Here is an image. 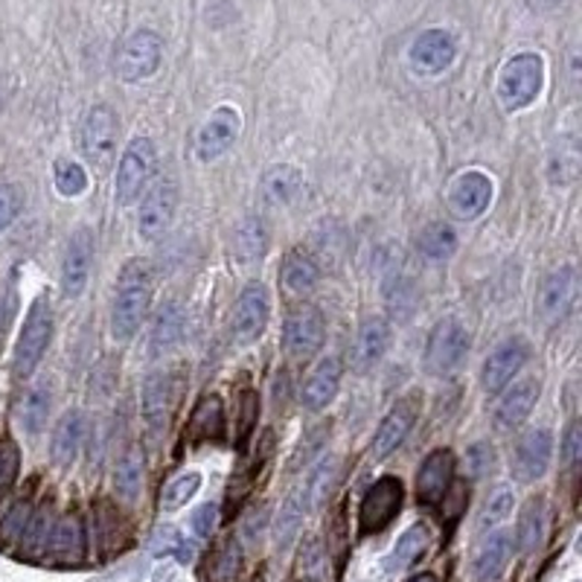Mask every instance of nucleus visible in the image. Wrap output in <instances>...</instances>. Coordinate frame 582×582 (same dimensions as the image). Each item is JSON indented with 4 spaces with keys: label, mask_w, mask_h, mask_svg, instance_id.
I'll return each instance as SVG.
<instances>
[{
    "label": "nucleus",
    "mask_w": 582,
    "mask_h": 582,
    "mask_svg": "<svg viewBox=\"0 0 582 582\" xmlns=\"http://www.w3.org/2000/svg\"><path fill=\"white\" fill-rule=\"evenodd\" d=\"M341 376H344L341 359H338V355H327V359L310 373V379L303 381V408H306V411H324V408L336 399L338 388H341Z\"/></svg>",
    "instance_id": "22"
},
{
    "label": "nucleus",
    "mask_w": 582,
    "mask_h": 582,
    "mask_svg": "<svg viewBox=\"0 0 582 582\" xmlns=\"http://www.w3.org/2000/svg\"><path fill=\"white\" fill-rule=\"evenodd\" d=\"M577 289H580V277H577L573 265H562V268L547 274L542 280V289H538V318L545 324H559V320L568 318V312L577 301Z\"/></svg>",
    "instance_id": "13"
},
{
    "label": "nucleus",
    "mask_w": 582,
    "mask_h": 582,
    "mask_svg": "<svg viewBox=\"0 0 582 582\" xmlns=\"http://www.w3.org/2000/svg\"><path fill=\"white\" fill-rule=\"evenodd\" d=\"M190 432H193L195 440H210V437H219L225 432V414H221L219 397L204 399L202 405L195 408Z\"/></svg>",
    "instance_id": "39"
},
{
    "label": "nucleus",
    "mask_w": 582,
    "mask_h": 582,
    "mask_svg": "<svg viewBox=\"0 0 582 582\" xmlns=\"http://www.w3.org/2000/svg\"><path fill=\"white\" fill-rule=\"evenodd\" d=\"M451 477H454V454H451V449H434L423 460L420 472H416V501L425 504V507L446 501Z\"/></svg>",
    "instance_id": "19"
},
{
    "label": "nucleus",
    "mask_w": 582,
    "mask_h": 582,
    "mask_svg": "<svg viewBox=\"0 0 582 582\" xmlns=\"http://www.w3.org/2000/svg\"><path fill=\"white\" fill-rule=\"evenodd\" d=\"M538 402V381L536 379H521L516 381L507 393L501 397L498 408H495V425L501 432H512L519 428Z\"/></svg>",
    "instance_id": "26"
},
{
    "label": "nucleus",
    "mask_w": 582,
    "mask_h": 582,
    "mask_svg": "<svg viewBox=\"0 0 582 582\" xmlns=\"http://www.w3.org/2000/svg\"><path fill=\"white\" fill-rule=\"evenodd\" d=\"M303 510H306V504H303L301 493H291L289 498L282 501L280 512H277V521H274V542H277L280 550L291 547V542L301 533Z\"/></svg>",
    "instance_id": "37"
},
{
    "label": "nucleus",
    "mask_w": 582,
    "mask_h": 582,
    "mask_svg": "<svg viewBox=\"0 0 582 582\" xmlns=\"http://www.w3.org/2000/svg\"><path fill=\"white\" fill-rule=\"evenodd\" d=\"M336 472H338V460L329 458V460H324V463L312 472L310 481L303 484L301 495H303V504H306L310 510H318L320 504L327 501L329 489H332V481H336Z\"/></svg>",
    "instance_id": "38"
},
{
    "label": "nucleus",
    "mask_w": 582,
    "mask_h": 582,
    "mask_svg": "<svg viewBox=\"0 0 582 582\" xmlns=\"http://www.w3.org/2000/svg\"><path fill=\"white\" fill-rule=\"evenodd\" d=\"M550 458H554V434L547 428L528 432L516 442V451H512V475L521 484H533L545 475Z\"/></svg>",
    "instance_id": "17"
},
{
    "label": "nucleus",
    "mask_w": 582,
    "mask_h": 582,
    "mask_svg": "<svg viewBox=\"0 0 582 582\" xmlns=\"http://www.w3.org/2000/svg\"><path fill=\"white\" fill-rule=\"evenodd\" d=\"M528 359L530 347L524 338H507V341L495 347L489 359H486L484 373H481V385H484L486 393H501L519 376L521 367L528 364Z\"/></svg>",
    "instance_id": "14"
},
{
    "label": "nucleus",
    "mask_w": 582,
    "mask_h": 582,
    "mask_svg": "<svg viewBox=\"0 0 582 582\" xmlns=\"http://www.w3.org/2000/svg\"><path fill=\"white\" fill-rule=\"evenodd\" d=\"M21 207H24V193H21L15 184H0V233L15 225V219L21 216Z\"/></svg>",
    "instance_id": "46"
},
{
    "label": "nucleus",
    "mask_w": 582,
    "mask_h": 582,
    "mask_svg": "<svg viewBox=\"0 0 582 582\" xmlns=\"http://www.w3.org/2000/svg\"><path fill=\"white\" fill-rule=\"evenodd\" d=\"M411 582H437L432 577V573H423V577H416V580H411Z\"/></svg>",
    "instance_id": "52"
},
{
    "label": "nucleus",
    "mask_w": 582,
    "mask_h": 582,
    "mask_svg": "<svg viewBox=\"0 0 582 582\" xmlns=\"http://www.w3.org/2000/svg\"><path fill=\"white\" fill-rule=\"evenodd\" d=\"M239 129H242V117H239L237 108H216L195 132V158L202 163H210V160H219L221 155H228L230 146L237 143Z\"/></svg>",
    "instance_id": "11"
},
{
    "label": "nucleus",
    "mask_w": 582,
    "mask_h": 582,
    "mask_svg": "<svg viewBox=\"0 0 582 582\" xmlns=\"http://www.w3.org/2000/svg\"><path fill=\"white\" fill-rule=\"evenodd\" d=\"M495 469V449L489 442H475L466 451V472L472 481H481Z\"/></svg>",
    "instance_id": "47"
},
{
    "label": "nucleus",
    "mask_w": 582,
    "mask_h": 582,
    "mask_svg": "<svg viewBox=\"0 0 582 582\" xmlns=\"http://www.w3.org/2000/svg\"><path fill=\"white\" fill-rule=\"evenodd\" d=\"M155 167H158V149L149 137H134L125 146L120 167H117L114 178V198L120 207H132L134 202H141L143 193L149 190L151 178H155Z\"/></svg>",
    "instance_id": "3"
},
{
    "label": "nucleus",
    "mask_w": 582,
    "mask_h": 582,
    "mask_svg": "<svg viewBox=\"0 0 582 582\" xmlns=\"http://www.w3.org/2000/svg\"><path fill=\"white\" fill-rule=\"evenodd\" d=\"M545 85V62L536 53H519L512 56L510 62L504 64L501 80H498V97L504 108L521 111L530 102H536Z\"/></svg>",
    "instance_id": "4"
},
{
    "label": "nucleus",
    "mask_w": 582,
    "mask_h": 582,
    "mask_svg": "<svg viewBox=\"0 0 582 582\" xmlns=\"http://www.w3.org/2000/svg\"><path fill=\"white\" fill-rule=\"evenodd\" d=\"M416 247H420V254L434 259V263H440V259H449L458 251V233L449 228V225H442V221H432V225H425L423 233L416 237Z\"/></svg>",
    "instance_id": "35"
},
{
    "label": "nucleus",
    "mask_w": 582,
    "mask_h": 582,
    "mask_svg": "<svg viewBox=\"0 0 582 582\" xmlns=\"http://www.w3.org/2000/svg\"><path fill=\"white\" fill-rule=\"evenodd\" d=\"M469 359V329L458 318H442L425 344V371L432 376H451Z\"/></svg>",
    "instance_id": "5"
},
{
    "label": "nucleus",
    "mask_w": 582,
    "mask_h": 582,
    "mask_svg": "<svg viewBox=\"0 0 582 582\" xmlns=\"http://www.w3.org/2000/svg\"><path fill=\"white\" fill-rule=\"evenodd\" d=\"M117 114L108 106H94L82 120V151L94 169L106 172L117 158Z\"/></svg>",
    "instance_id": "6"
},
{
    "label": "nucleus",
    "mask_w": 582,
    "mask_h": 582,
    "mask_svg": "<svg viewBox=\"0 0 582 582\" xmlns=\"http://www.w3.org/2000/svg\"><path fill=\"white\" fill-rule=\"evenodd\" d=\"M90 263H94V233L90 228H76L71 233L68 251L62 263V294L68 301H76L90 277Z\"/></svg>",
    "instance_id": "16"
},
{
    "label": "nucleus",
    "mask_w": 582,
    "mask_h": 582,
    "mask_svg": "<svg viewBox=\"0 0 582 582\" xmlns=\"http://www.w3.org/2000/svg\"><path fill=\"white\" fill-rule=\"evenodd\" d=\"M324 338H327V324H324L318 306L301 303L289 312L286 329H282V344L291 359H298V362L312 359L324 347Z\"/></svg>",
    "instance_id": "7"
},
{
    "label": "nucleus",
    "mask_w": 582,
    "mask_h": 582,
    "mask_svg": "<svg viewBox=\"0 0 582 582\" xmlns=\"http://www.w3.org/2000/svg\"><path fill=\"white\" fill-rule=\"evenodd\" d=\"M143 486V451L137 446L125 449V454L117 460L114 489L123 501H134Z\"/></svg>",
    "instance_id": "34"
},
{
    "label": "nucleus",
    "mask_w": 582,
    "mask_h": 582,
    "mask_svg": "<svg viewBox=\"0 0 582 582\" xmlns=\"http://www.w3.org/2000/svg\"><path fill=\"white\" fill-rule=\"evenodd\" d=\"M178 210V184L172 178H160L158 184L143 193L141 210H137V233L146 242H155L169 230Z\"/></svg>",
    "instance_id": "10"
},
{
    "label": "nucleus",
    "mask_w": 582,
    "mask_h": 582,
    "mask_svg": "<svg viewBox=\"0 0 582 582\" xmlns=\"http://www.w3.org/2000/svg\"><path fill=\"white\" fill-rule=\"evenodd\" d=\"M85 434H88V416L82 414V411H68L56 423L53 437H50V458H53L56 466H73V460L80 458Z\"/></svg>",
    "instance_id": "25"
},
{
    "label": "nucleus",
    "mask_w": 582,
    "mask_h": 582,
    "mask_svg": "<svg viewBox=\"0 0 582 582\" xmlns=\"http://www.w3.org/2000/svg\"><path fill=\"white\" fill-rule=\"evenodd\" d=\"M19 469H21L19 446H15V440H10V437H3V440H0V501L7 498V493H10L12 484H15Z\"/></svg>",
    "instance_id": "43"
},
{
    "label": "nucleus",
    "mask_w": 582,
    "mask_h": 582,
    "mask_svg": "<svg viewBox=\"0 0 582 582\" xmlns=\"http://www.w3.org/2000/svg\"><path fill=\"white\" fill-rule=\"evenodd\" d=\"M512 512V493L510 489H498V493L486 501V507L481 510V516H477V528L481 530H489L495 528V524H501L507 516Z\"/></svg>",
    "instance_id": "45"
},
{
    "label": "nucleus",
    "mask_w": 582,
    "mask_h": 582,
    "mask_svg": "<svg viewBox=\"0 0 582 582\" xmlns=\"http://www.w3.org/2000/svg\"><path fill=\"white\" fill-rule=\"evenodd\" d=\"M454 56H458V45H454L451 33H446V29H425V33H420L414 38L408 59H411V68L416 73L437 76L446 68H451Z\"/></svg>",
    "instance_id": "18"
},
{
    "label": "nucleus",
    "mask_w": 582,
    "mask_h": 582,
    "mask_svg": "<svg viewBox=\"0 0 582 582\" xmlns=\"http://www.w3.org/2000/svg\"><path fill=\"white\" fill-rule=\"evenodd\" d=\"M390 347V324L385 318H367L359 327V336L353 341V353H350V364L355 373L373 371L376 364L385 359Z\"/></svg>",
    "instance_id": "21"
},
{
    "label": "nucleus",
    "mask_w": 582,
    "mask_h": 582,
    "mask_svg": "<svg viewBox=\"0 0 582 582\" xmlns=\"http://www.w3.org/2000/svg\"><path fill=\"white\" fill-rule=\"evenodd\" d=\"M301 186H303L301 169L282 163V167H274L265 172L263 184H259V193H263L265 204H271V207H286V204H291L298 198Z\"/></svg>",
    "instance_id": "29"
},
{
    "label": "nucleus",
    "mask_w": 582,
    "mask_h": 582,
    "mask_svg": "<svg viewBox=\"0 0 582 582\" xmlns=\"http://www.w3.org/2000/svg\"><path fill=\"white\" fill-rule=\"evenodd\" d=\"M50 405H53V393H50V385L47 381H38L33 388L24 393V402H21V425L27 428V434H41V428L47 425V414H50Z\"/></svg>",
    "instance_id": "33"
},
{
    "label": "nucleus",
    "mask_w": 582,
    "mask_h": 582,
    "mask_svg": "<svg viewBox=\"0 0 582 582\" xmlns=\"http://www.w3.org/2000/svg\"><path fill=\"white\" fill-rule=\"evenodd\" d=\"M163 41L151 29H137L125 38L120 53H117V73L123 82H143L160 68Z\"/></svg>",
    "instance_id": "9"
},
{
    "label": "nucleus",
    "mask_w": 582,
    "mask_h": 582,
    "mask_svg": "<svg viewBox=\"0 0 582 582\" xmlns=\"http://www.w3.org/2000/svg\"><path fill=\"white\" fill-rule=\"evenodd\" d=\"M45 550L50 556H56V559H64V562H80L82 554H85V530H82V521L76 519V516H62L59 521H53Z\"/></svg>",
    "instance_id": "27"
},
{
    "label": "nucleus",
    "mask_w": 582,
    "mask_h": 582,
    "mask_svg": "<svg viewBox=\"0 0 582 582\" xmlns=\"http://www.w3.org/2000/svg\"><path fill=\"white\" fill-rule=\"evenodd\" d=\"M512 554V538L507 530H493L489 536L481 538L472 556V577L477 582H495L504 573Z\"/></svg>",
    "instance_id": "24"
},
{
    "label": "nucleus",
    "mask_w": 582,
    "mask_h": 582,
    "mask_svg": "<svg viewBox=\"0 0 582 582\" xmlns=\"http://www.w3.org/2000/svg\"><path fill=\"white\" fill-rule=\"evenodd\" d=\"M151 294H155V282H151V268L146 259H132L125 263L117 280L114 310H111V336L114 341L125 344L141 332L143 320L149 318Z\"/></svg>",
    "instance_id": "1"
},
{
    "label": "nucleus",
    "mask_w": 582,
    "mask_h": 582,
    "mask_svg": "<svg viewBox=\"0 0 582 582\" xmlns=\"http://www.w3.org/2000/svg\"><path fill=\"white\" fill-rule=\"evenodd\" d=\"M175 408V381L163 371L149 373V379L143 385V420L151 432H163L169 425Z\"/></svg>",
    "instance_id": "23"
},
{
    "label": "nucleus",
    "mask_w": 582,
    "mask_h": 582,
    "mask_svg": "<svg viewBox=\"0 0 582 582\" xmlns=\"http://www.w3.org/2000/svg\"><path fill=\"white\" fill-rule=\"evenodd\" d=\"M198 489H202V475H198V472H184V475L172 477V481L163 486V493H160V507L167 512L181 510Z\"/></svg>",
    "instance_id": "40"
},
{
    "label": "nucleus",
    "mask_w": 582,
    "mask_h": 582,
    "mask_svg": "<svg viewBox=\"0 0 582 582\" xmlns=\"http://www.w3.org/2000/svg\"><path fill=\"white\" fill-rule=\"evenodd\" d=\"M493 202V181L484 172H463L449 193L451 213L463 221L477 219Z\"/></svg>",
    "instance_id": "20"
},
{
    "label": "nucleus",
    "mask_w": 582,
    "mask_h": 582,
    "mask_svg": "<svg viewBox=\"0 0 582 582\" xmlns=\"http://www.w3.org/2000/svg\"><path fill=\"white\" fill-rule=\"evenodd\" d=\"M213 524H216V504H204L193 516L195 533H198V536H210Z\"/></svg>",
    "instance_id": "51"
},
{
    "label": "nucleus",
    "mask_w": 582,
    "mask_h": 582,
    "mask_svg": "<svg viewBox=\"0 0 582 582\" xmlns=\"http://www.w3.org/2000/svg\"><path fill=\"white\" fill-rule=\"evenodd\" d=\"M320 571H324V550H320L318 538H306V545L301 550V573L303 580L318 582Z\"/></svg>",
    "instance_id": "48"
},
{
    "label": "nucleus",
    "mask_w": 582,
    "mask_h": 582,
    "mask_svg": "<svg viewBox=\"0 0 582 582\" xmlns=\"http://www.w3.org/2000/svg\"><path fill=\"white\" fill-rule=\"evenodd\" d=\"M268 318H271V294L263 282H247L233 303V318H230L233 338L239 344H254L263 338Z\"/></svg>",
    "instance_id": "8"
},
{
    "label": "nucleus",
    "mask_w": 582,
    "mask_h": 582,
    "mask_svg": "<svg viewBox=\"0 0 582 582\" xmlns=\"http://www.w3.org/2000/svg\"><path fill=\"white\" fill-rule=\"evenodd\" d=\"M50 338H53V306H50L47 294H38L24 318L19 344H15V359H12L15 379H29L36 373L47 347H50Z\"/></svg>",
    "instance_id": "2"
},
{
    "label": "nucleus",
    "mask_w": 582,
    "mask_h": 582,
    "mask_svg": "<svg viewBox=\"0 0 582 582\" xmlns=\"http://www.w3.org/2000/svg\"><path fill=\"white\" fill-rule=\"evenodd\" d=\"M402 495H405V489H402L399 477H379L367 489L362 510H359V528H362V533L371 536V533H379V530L388 528L390 521L399 516V510H402Z\"/></svg>",
    "instance_id": "12"
},
{
    "label": "nucleus",
    "mask_w": 582,
    "mask_h": 582,
    "mask_svg": "<svg viewBox=\"0 0 582 582\" xmlns=\"http://www.w3.org/2000/svg\"><path fill=\"white\" fill-rule=\"evenodd\" d=\"M545 530H547L545 501H542V498H530L519 516V528H516V547H519V554L521 556L536 554L538 547H542V542H545Z\"/></svg>",
    "instance_id": "30"
},
{
    "label": "nucleus",
    "mask_w": 582,
    "mask_h": 582,
    "mask_svg": "<svg viewBox=\"0 0 582 582\" xmlns=\"http://www.w3.org/2000/svg\"><path fill=\"white\" fill-rule=\"evenodd\" d=\"M56 190L64 195V198H76L88 190V172L82 169V163L71 158L56 160Z\"/></svg>",
    "instance_id": "41"
},
{
    "label": "nucleus",
    "mask_w": 582,
    "mask_h": 582,
    "mask_svg": "<svg viewBox=\"0 0 582 582\" xmlns=\"http://www.w3.org/2000/svg\"><path fill=\"white\" fill-rule=\"evenodd\" d=\"M582 458V423L573 420L568 428H565V440H562V463L565 466H577Z\"/></svg>",
    "instance_id": "50"
},
{
    "label": "nucleus",
    "mask_w": 582,
    "mask_h": 582,
    "mask_svg": "<svg viewBox=\"0 0 582 582\" xmlns=\"http://www.w3.org/2000/svg\"><path fill=\"white\" fill-rule=\"evenodd\" d=\"M27 524H29V504L19 501L7 516H3V521H0V547H7L12 545V542L24 538Z\"/></svg>",
    "instance_id": "44"
},
{
    "label": "nucleus",
    "mask_w": 582,
    "mask_h": 582,
    "mask_svg": "<svg viewBox=\"0 0 582 582\" xmlns=\"http://www.w3.org/2000/svg\"><path fill=\"white\" fill-rule=\"evenodd\" d=\"M239 571H242V547H239L237 538H230L213 562V582H233Z\"/></svg>",
    "instance_id": "42"
},
{
    "label": "nucleus",
    "mask_w": 582,
    "mask_h": 582,
    "mask_svg": "<svg viewBox=\"0 0 582 582\" xmlns=\"http://www.w3.org/2000/svg\"><path fill=\"white\" fill-rule=\"evenodd\" d=\"M239 440H247L251 432H254L256 416H259V399H256L254 390H245L242 399H239Z\"/></svg>",
    "instance_id": "49"
},
{
    "label": "nucleus",
    "mask_w": 582,
    "mask_h": 582,
    "mask_svg": "<svg viewBox=\"0 0 582 582\" xmlns=\"http://www.w3.org/2000/svg\"><path fill=\"white\" fill-rule=\"evenodd\" d=\"M320 280V268L315 263V256L306 251H291L282 263V286L291 294H310Z\"/></svg>",
    "instance_id": "31"
},
{
    "label": "nucleus",
    "mask_w": 582,
    "mask_h": 582,
    "mask_svg": "<svg viewBox=\"0 0 582 582\" xmlns=\"http://www.w3.org/2000/svg\"><path fill=\"white\" fill-rule=\"evenodd\" d=\"M416 414H420V397L416 393L399 399L397 405L390 408L388 416L381 420V425L373 434V460L390 458L405 442V437L416 423Z\"/></svg>",
    "instance_id": "15"
},
{
    "label": "nucleus",
    "mask_w": 582,
    "mask_h": 582,
    "mask_svg": "<svg viewBox=\"0 0 582 582\" xmlns=\"http://www.w3.org/2000/svg\"><path fill=\"white\" fill-rule=\"evenodd\" d=\"M233 251L245 263H254L268 251V228L259 216H247L239 221L237 233H233Z\"/></svg>",
    "instance_id": "32"
},
{
    "label": "nucleus",
    "mask_w": 582,
    "mask_h": 582,
    "mask_svg": "<svg viewBox=\"0 0 582 582\" xmlns=\"http://www.w3.org/2000/svg\"><path fill=\"white\" fill-rule=\"evenodd\" d=\"M428 542H432V536H428V528H425V524H414V528H408L405 533L399 536L397 547L390 550L388 571H405V568H411V565L423 556Z\"/></svg>",
    "instance_id": "36"
},
{
    "label": "nucleus",
    "mask_w": 582,
    "mask_h": 582,
    "mask_svg": "<svg viewBox=\"0 0 582 582\" xmlns=\"http://www.w3.org/2000/svg\"><path fill=\"white\" fill-rule=\"evenodd\" d=\"M186 312L178 301H167L151 324V355H167L184 336Z\"/></svg>",
    "instance_id": "28"
}]
</instances>
